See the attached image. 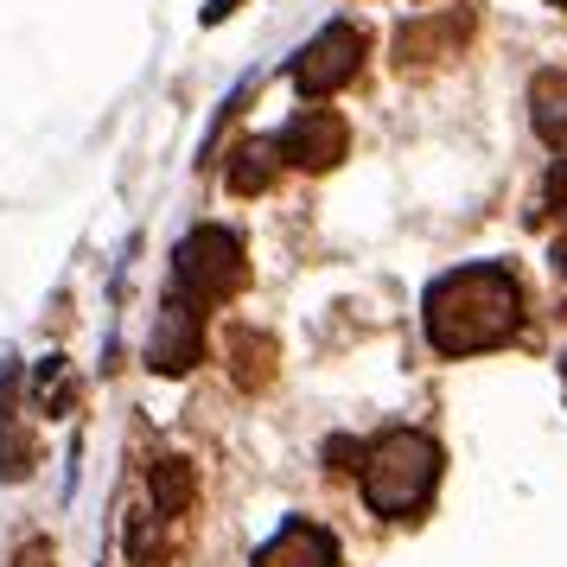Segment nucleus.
<instances>
[{
  "instance_id": "nucleus-8",
  "label": "nucleus",
  "mask_w": 567,
  "mask_h": 567,
  "mask_svg": "<svg viewBox=\"0 0 567 567\" xmlns=\"http://www.w3.org/2000/svg\"><path fill=\"white\" fill-rule=\"evenodd\" d=\"M529 122L555 154H567V71H542L529 83Z\"/></svg>"
},
{
  "instance_id": "nucleus-13",
  "label": "nucleus",
  "mask_w": 567,
  "mask_h": 567,
  "mask_svg": "<svg viewBox=\"0 0 567 567\" xmlns=\"http://www.w3.org/2000/svg\"><path fill=\"white\" fill-rule=\"evenodd\" d=\"M542 198H548V210H567V154H561V166L548 173V185H542Z\"/></svg>"
},
{
  "instance_id": "nucleus-3",
  "label": "nucleus",
  "mask_w": 567,
  "mask_h": 567,
  "mask_svg": "<svg viewBox=\"0 0 567 567\" xmlns=\"http://www.w3.org/2000/svg\"><path fill=\"white\" fill-rule=\"evenodd\" d=\"M243 275H249V261H243V243H236V230H224V224H205V230H192L179 243V293H192L198 307H210V300H224V293H236L243 287Z\"/></svg>"
},
{
  "instance_id": "nucleus-15",
  "label": "nucleus",
  "mask_w": 567,
  "mask_h": 567,
  "mask_svg": "<svg viewBox=\"0 0 567 567\" xmlns=\"http://www.w3.org/2000/svg\"><path fill=\"white\" fill-rule=\"evenodd\" d=\"M555 268H561V275H567V236H561V243H555Z\"/></svg>"
},
{
  "instance_id": "nucleus-4",
  "label": "nucleus",
  "mask_w": 567,
  "mask_h": 567,
  "mask_svg": "<svg viewBox=\"0 0 567 567\" xmlns=\"http://www.w3.org/2000/svg\"><path fill=\"white\" fill-rule=\"evenodd\" d=\"M358 64H363V32L338 20V27H326L307 52L293 58V90L300 96H332V90H344L358 78Z\"/></svg>"
},
{
  "instance_id": "nucleus-9",
  "label": "nucleus",
  "mask_w": 567,
  "mask_h": 567,
  "mask_svg": "<svg viewBox=\"0 0 567 567\" xmlns=\"http://www.w3.org/2000/svg\"><path fill=\"white\" fill-rule=\"evenodd\" d=\"M275 159H281V147L275 141H243L230 159V192H268V179H275Z\"/></svg>"
},
{
  "instance_id": "nucleus-16",
  "label": "nucleus",
  "mask_w": 567,
  "mask_h": 567,
  "mask_svg": "<svg viewBox=\"0 0 567 567\" xmlns=\"http://www.w3.org/2000/svg\"><path fill=\"white\" fill-rule=\"evenodd\" d=\"M555 7H567V0H555Z\"/></svg>"
},
{
  "instance_id": "nucleus-6",
  "label": "nucleus",
  "mask_w": 567,
  "mask_h": 567,
  "mask_svg": "<svg viewBox=\"0 0 567 567\" xmlns=\"http://www.w3.org/2000/svg\"><path fill=\"white\" fill-rule=\"evenodd\" d=\"M281 159L287 166H300V173H326V166H338L344 159V147H351V128H344V115H332V109H300L293 122L281 128Z\"/></svg>"
},
{
  "instance_id": "nucleus-2",
  "label": "nucleus",
  "mask_w": 567,
  "mask_h": 567,
  "mask_svg": "<svg viewBox=\"0 0 567 567\" xmlns=\"http://www.w3.org/2000/svg\"><path fill=\"white\" fill-rule=\"evenodd\" d=\"M440 485V446L427 434H389L370 446V460H363V497H370V511L377 516H414Z\"/></svg>"
},
{
  "instance_id": "nucleus-14",
  "label": "nucleus",
  "mask_w": 567,
  "mask_h": 567,
  "mask_svg": "<svg viewBox=\"0 0 567 567\" xmlns=\"http://www.w3.org/2000/svg\"><path fill=\"white\" fill-rule=\"evenodd\" d=\"M13 567H52V542H27V548H20V561Z\"/></svg>"
},
{
  "instance_id": "nucleus-5",
  "label": "nucleus",
  "mask_w": 567,
  "mask_h": 567,
  "mask_svg": "<svg viewBox=\"0 0 567 567\" xmlns=\"http://www.w3.org/2000/svg\"><path fill=\"white\" fill-rule=\"evenodd\" d=\"M198 358H205V307H198L192 293H179V287H173V293H166V307H159L147 363H154L159 377H185Z\"/></svg>"
},
{
  "instance_id": "nucleus-12",
  "label": "nucleus",
  "mask_w": 567,
  "mask_h": 567,
  "mask_svg": "<svg viewBox=\"0 0 567 567\" xmlns=\"http://www.w3.org/2000/svg\"><path fill=\"white\" fill-rule=\"evenodd\" d=\"M39 402L52 414H64V402H71V370H64V363H45V370H39Z\"/></svg>"
},
{
  "instance_id": "nucleus-1",
  "label": "nucleus",
  "mask_w": 567,
  "mask_h": 567,
  "mask_svg": "<svg viewBox=\"0 0 567 567\" xmlns=\"http://www.w3.org/2000/svg\"><path fill=\"white\" fill-rule=\"evenodd\" d=\"M427 344L440 358H472V351H491L516 338L523 326V287H516L511 268L497 261H472V268H453L427 287Z\"/></svg>"
},
{
  "instance_id": "nucleus-10",
  "label": "nucleus",
  "mask_w": 567,
  "mask_h": 567,
  "mask_svg": "<svg viewBox=\"0 0 567 567\" xmlns=\"http://www.w3.org/2000/svg\"><path fill=\"white\" fill-rule=\"evenodd\" d=\"M147 485H154V511L159 516H179L185 504H192V472H185V460H154Z\"/></svg>"
},
{
  "instance_id": "nucleus-7",
  "label": "nucleus",
  "mask_w": 567,
  "mask_h": 567,
  "mask_svg": "<svg viewBox=\"0 0 567 567\" xmlns=\"http://www.w3.org/2000/svg\"><path fill=\"white\" fill-rule=\"evenodd\" d=\"M256 567H338V542L319 523H287L281 536L256 555Z\"/></svg>"
},
{
  "instance_id": "nucleus-11",
  "label": "nucleus",
  "mask_w": 567,
  "mask_h": 567,
  "mask_svg": "<svg viewBox=\"0 0 567 567\" xmlns=\"http://www.w3.org/2000/svg\"><path fill=\"white\" fill-rule=\"evenodd\" d=\"M236 383L243 389H261L268 377H275V344L268 338H256V332H236Z\"/></svg>"
}]
</instances>
